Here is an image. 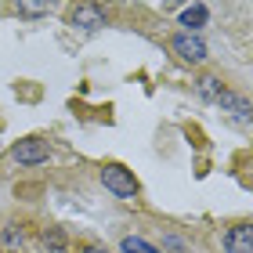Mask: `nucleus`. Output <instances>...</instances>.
Wrapping results in <instances>:
<instances>
[{
	"label": "nucleus",
	"instance_id": "obj_1",
	"mask_svg": "<svg viewBox=\"0 0 253 253\" xmlns=\"http://www.w3.org/2000/svg\"><path fill=\"white\" fill-rule=\"evenodd\" d=\"M101 185H105L112 195H120V199H134V195H137L134 174L126 167H120V163H109L105 170H101Z\"/></svg>",
	"mask_w": 253,
	"mask_h": 253
},
{
	"label": "nucleus",
	"instance_id": "obj_2",
	"mask_svg": "<svg viewBox=\"0 0 253 253\" xmlns=\"http://www.w3.org/2000/svg\"><path fill=\"white\" fill-rule=\"evenodd\" d=\"M170 47L181 62H203L206 58V43L195 37V33H177L174 40H170Z\"/></svg>",
	"mask_w": 253,
	"mask_h": 253
},
{
	"label": "nucleus",
	"instance_id": "obj_3",
	"mask_svg": "<svg viewBox=\"0 0 253 253\" xmlns=\"http://www.w3.org/2000/svg\"><path fill=\"white\" fill-rule=\"evenodd\" d=\"M224 250L228 253H253V224H235L224 235Z\"/></svg>",
	"mask_w": 253,
	"mask_h": 253
},
{
	"label": "nucleus",
	"instance_id": "obj_4",
	"mask_svg": "<svg viewBox=\"0 0 253 253\" xmlns=\"http://www.w3.org/2000/svg\"><path fill=\"white\" fill-rule=\"evenodd\" d=\"M11 156H15L18 163L33 167V163H43V159H47V145H43V141H18Z\"/></svg>",
	"mask_w": 253,
	"mask_h": 253
},
{
	"label": "nucleus",
	"instance_id": "obj_5",
	"mask_svg": "<svg viewBox=\"0 0 253 253\" xmlns=\"http://www.w3.org/2000/svg\"><path fill=\"white\" fill-rule=\"evenodd\" d=\"M73 26L87 29V33H94V29H101V26H105V18H101V11H98V7L80 4V7H73Z\"/></svg>",
	"mask_w": 253,
	"mask_h": 253
},
{
	"label": "nucleus",
	"instance_id": "obj_6",
	"mask_svg": "<svg viewBox=\"0 0 253 253\" xmlns=\"http://www.w3.org/2000/svg\"><path fill=\"white\" fill-rule=\"evenodd\" d=\"M221 109H228V116L232 120H239V123H246V120H253V109H250V101H243L239 94H221Z\"/></svg>",
	"mask_w": 253,
	"mask_h": 253
},
{
	"label": "nucleus",
	"instance_id": "obj_7",
	"mask_svg": "<svg viewBox=\"0 0 253 253\" xmlns=\"http://www.w3.org/2000/svg\"><path fill=\"white\" fill-rule=\"evenodd\" d=\"M206 18H210L206 4H192V7H185V11H181V26H188V33H192L195 26H203Z\"/></svg>",
	"mask_w": 253,
	"mask_h": 253
},
{
	"label": "nucleus",
	"instance_id": "obj_8",
	"mask_svg": "<svg viewBox=\"0 0 253 253\" xmlns=\"http://www.w3.org/2000/svg\"><path fill=\"white\" fill-rule=\"evenodd\" d=\"M195 90H199V98H206V101H221V94H224V87L217 84L213 76H203L199 84H195Z\"/></svg>",
	"mask_w": 253,
	"mask_h": 253
},
{
	"label": "nucleus",
	"instance_id": "obj_9",
	"mask_svg": "<svg viewBox=\"0 0 253 253\" xmlns=\"http://www.w3.org/2000/svg\"><path fill=\"white\" fill-rule=\"evenodd\" d=\"M123 253H159V250L148 246L145 239H137V235H126V239H123Z\"/></svg>",
	"mask_w": 253,
	"mask_h": 253
},
{
	"label": "nucleus",
	"instance_id": "obj_10",
	"mask_svg": "<svg viewBox=\"0 0 253 253\" xmlns=\"http://www.w3.org/2000/svg\"><path fill=\"white\" fill-rule=\"evenodd\" d=\"M47 4H18V15H43Z\"/></svg>",
	"mask_w": 253,
	"mask_h": 253
},
{
	"label": "nucleus",
	"instance_id": "obj_11",
	"mask_svg": "<svg viewBox=\"0 0 253 253\" xmlns=\"http://www.w3.org/2000/svg\"><path fill=\"white\" fill-rule=\"evenodd\" d=\"M84 253H109V250H84Z\"/></svg>",
	"mask_w": 253,
	"mask_h": 253
}]
</instances>
